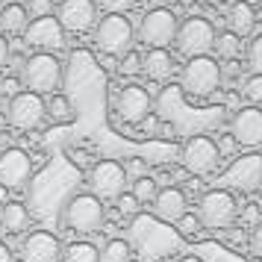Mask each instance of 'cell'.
I'll use <instances>...</instances> for the list:
<instances>
[{"instance_id":"35","label":"cell","mask_w":262,"mask_h":262,"mask_svg":"<svg viewBox=\"0 0 262 262\" xmlns=\"http://www.w3.org/2000/svg\"><path fill=\"white\" fill-rule=\"evenodd\" d=\"M124 174H127V177H144V174H147V165H144V159H139V156H136V159H130V162H127V165H124Z\"/></svg>"},{"instance_id":"9","label":"cell","mask_w":262,"mask_h":262,"mask_svg":"<svg viewBox=\"0 0 262 262\" xmlns=\"http://www.w3.org/2000/svg\"><path fill=\"white\" fill-rule=\"evenodd\" d=\"M177 27H180L177 15L165 6H159V9L144 12L142 24H139V38L147 48H168L177 36Z\"/></svg>"},{"instance_id":"7","label":"cell","mask_w":262,"mask_h":262,"mask_svg":"<svg viewBox=\"0 0 262 262\" xmlns=\"http://www.w3.org/2000/svg\"><path fill=\"white\" fill-rule=\"evenodd\" d=\"M215 189H236L245 194L262 189V154H242L238 159H233V165L218 177Z\"/></svg>"},{"instance_id":"38","label":"cell","mask_w":262,"mask_h":262,"mask_svg":"<svg viewBox=\"0 0 262 262\" xmlns=\"http://www.w3.org/2000/svg\"><path fill=\"white\" fill-rule=\"evenodd\" d=\"M0 262H15L12 259V250H9V245H6V242H0Z\"/></svg>"},{"instance_id":"45","label":"cell","mask_w":262,"mask_h":262,"mask_svg":"<svg viewBox=\"0 0 262 262\" xmlns=\"http://www.w3.org/2000/svg\"><path fill=\"white\" fill-rule=\"evenodd\" d=\"M3 6H12V3H24V0H0Z\"/></svg>"},{"instance_id":"24","label":"cell","mask_w":262,"mask_h":262,"mask_svg":"<svg viewBox=\"0 0 262 262\" xmlns=\"http://www.w3.org/2000/svg\"><path fill=\"white\" fill-rule=\"evenodd\" d=\"M45 115H48V118H53L56 124H65V121H71V118H74L71 100H68L65 95H50L48 100H45Z\"/></svg>"},{"instance_id":"37","label":"cell","mask_w":262,"mask_h":262,"mask_svg":"<svg viewBox=\"0 0 262 262\" xmlns=\"http://www.w3.org/2000/svg\"><path fill=\"white\" fill-rule=\"evenodd\" d=\"M9 62V41H6V36L0 33V68Z\"/></svg>"},{"instance_id":"40","label":"cell","mask_w":262,"mask_h":262,"mask_svg":"<svg viewBox=\"0 0 262 262\" xmlns=\"http://www.w3.org/2000/svg\"><path fill=\"white\" fill-rule=\"evenodd\" d=\"M142 127H144V133H156V118L154 115H147V118L142 121Z\"/></svg>"},{"instance_id":"13","label":"cell","mask_w":262,"mask_h":262,"mask_svg":"<svg viewBox=\"0 0 262 262\" xmlns=\"http://www.w3.org/2000/svg\"><path fill=\"white\" fill-rule=\"evenodd\" d=\"M27 48H36V53H56L65 48V30L59 27V21L48 15V18H36L30 21L24 30Z\"/></svg>"},{"instance_id":"29","label":"cell","mask_w":262,"mask_h":262,"mask_svg":"<svg viewBox=\"0 0 262 262\" xmlns=\"http://www.w3.org/2000/svg\"><path fill=\"white\" fill-rule=\"evenodd\" d=\"M174 227H177V233H180L183 238H194V236H198V233L203 230L194 212H186L183 218H177V221H174Z\"/></svg>"},{"instance_id":"21","label":"cell","mask_w":262,"mask_h":262,"mask_svg":"<svg viewBox=\"0 0 262 262\" xmlns=\"http://www.w3.org/2000/svg\"><path fill=\"white\" fill-rule=\"evenodd\" d=\"M30 224V212L24 203H6L0 209V230L3 233H24Z\"/></svg>"},{"instance_id":"26","label":"cell","mask_w":262,"mask_h":262,"mask_svg":"<svg viewBox=\"0 0 262 262\" xmlns=\"http://www.w3.org/2000/svg\"><path fill=\"white\" fill-rule=\"evenodd\" d=\"M100 262H130V245L124 238H109L100 250Z\"/></svg>"},{"instance_id":"22","label":"cell","mask_w":262,"mask_h":262,"mask_svg":"<svg viewBox=\"0 0 262 262\" xmlns=\"http://www.w3.org/2000/svg\"><path fill=\"white\" fill-rule=\"evenodd\" d=\"M27 24H30V15H27L24 3H12V6L0 9V27L6 33H24Z\"/></svg>"},{"instance_id":"6","label":"cell","mask_w":262,"mask_h":262,"mask_svg":"<svg viewBox=\"0 0 262 262\" xmlns=\"http://www.w3.org/2000/svg\"><path fill=\"white\" fill-rule=\"evenodd\" d=\"M133 38H136V30L130 18L124 15H106L95 24V45L106 56H124L133 48Z\"/></svg>"},{"instance_id":"39","label":"cell","mask_w":262,"mask_h":262,"mask_svg":"<svg viewBox=\"0 0 262 262\" xmlns=\"http://www.w3.org/2000/svg\"><path fill=\"white\" fill-rule=\"evenodd\" d=\"M233 80V77H238V65H227V68H221V80Z\"/></svg>"},{"instance_id":"47","label":"cell","mask_w":262,"mask_h":262,"mask_svg":"<svg viewBox=\"0 0 262 262\" xmlns=\"http://www.w3.org/2000/svg\"><path fill=\"white\" fill-rule=\"evenodd\" d=\"M159 3H183V0H159Z\"/></svg>"},{"instance_id":"3","label":"cell","mask_w":262,"mask_h":262,"mask_svg":"<svg viewBox=\"0 0 262 262\" xmlns=\"http://www.w3.org/2000/svg\"><path fill=\"white\" fill-rule=\"evenodd\" d=\"M215 41V27L209 18L203 15H191L183 24L177 27V36H174V45H177V53H183L186 59H194V56H209Z\"/></svg>"},{"instance_id":"25","label":"cell","mask_w":262,"mask_h":262,"mask_svg":"<svg viewBox=\"0 0 262 262\" xmlns=\"http://www.w3.org/2000/svg\"><path fill=\"white\" fill-rule=\"evenodd\" d=\"M212 50L221 56V59L233 62L238 53H242V38H238L236 33H230V30H227V33H218V36H215V41H212Z\"/></svg>"},{"instance_id":"34","label":"cell","mask_w":262,"mask_h":262,"mask_svg":"<svg viewBox=\"0 0 262 262\" xmlns=\"http://www.w3.org/2000/svg\"><path fill=\"white\" fill-rule=\"evenodd\" d=\"M97 3H100L109 15H124L127 9L136 6V0H97Z\"/></svg>"},{"instance_id":"33","label":"cell","mask_w":262,"mask_h":262,"mask_svg":"<svg viewBox=\"0 0 262 262\" xmlns=\"http://www.w3.org/2000/svg\"><path fill=\"white\" fill-rule=\"evenodd\" d=\"M115 203H118V212L124 215V218H130V215H136V212H139V201L133 198L130 191H124L121 198H115Z\"/></svg>"},{"instance_id":"15","label":"cell","mask_w":262,"mask_h":262,"mask_svg":"<svg viewBox=\"0 0 262 262\" xmlns=\"http://www.w3.org/2000/svg\"><path fill=\"white\" fill-rule=\"evenodd\" d=\"M230 136L242 147H259L262 144V109L242 106L230 121Z\"/></svg>"},{"instance_id":"41","label":"cell","mask_w":262,"mask_h":262,"mask_svg":"<svg viewBox=\"0 0 262 262\" xmlns=\"http://www.w3.org/2000/svg\"><path fill=\"white\" fill-rule=\"evenodd\" d=\"M159 133H162V136H174V124H162Z\"/></svg>"},{"instance_id":"1","label":"cell","mask_w":262,"mask_h":262,"mask_svg":"<svg viewBox=\"0 0 262 262\" xmlns=\"http://www.w3.org/2000/svg\"><path fill=\"white\" fill-rule=\"evenodd\" d=\"M21 83L33 95H56L62 85V62L56 53H33L21 65Z\"/></svg>"},{"instance_id":"31","label":"cell","mask_w":262,"mask_h":262,"mask_svg":"<svg viewBox=\"0 0 262 262\" xmlns=\"http://www.w3.org/2000/svg\"><path fill=\"white\" fill-rule=\"evenodd\" d=\"M118 71L121 74H139L142 71V56H139L136 50H127V53L121 56V62H118Z\"/></svg>"},{"instance_id":"28","label":"cell","mask_w":262,"mask_h":262,"mask_svg":"<svg viewBox=\"0 0 262 262\" xmlns=\"http://www.w3.org/2000/svg\"><path fill=\"white\" fill-rule=\"evenodd\" d=\"M242 95L250 100V106H259L262 103V74H250V77H245V83H242Z\"/></svg>"},{"instance_id":"18","label":"cell","mask_w":262,"mask_h":262,"mask_svg":"<svg viewBox=\"0 0 262 262\" xmlns=\"http://www.w3.org/2000/svg\"><path fill=\"white\" fill-rule=\"evenodd\" d=\"M154 215L165 224H174L177 218L189 212V201H186V191L177 189V186H168V189H159L154 198Z\"/></svg>"},{"instance_id":"17","label":"cell","mask_w":262,"mask_h":262,"mask_svg":"<svg viewBox=\"0 0 262 262\" xmlns=\"http://www.w3.org/2000/svg\"><path fill=\"white\" fill-rule=\"evenodd\" d=\"M21 259L24 262H62V245L53 233H30L21 242Z\"/></svg>"},{"instance_id":"19","label":"cell","mask_w":262,"mask_h":262,"mask_svg":"<svg viewBox=\"0 0 262 262\" xmlns=\"http://www.w3.org/2000/svg\"><path fill=\"white\" fill-rule=\"evenodd\" d=\"M174 56L168 53L165 48H150L147 50V56H142V71L150 77V80H156V83H162V80H168L171 74H174Z\"/></svg>"},{"instance_id":"12","label":"cell","mask_w":262,"mask_h":262,"mask_svg":"<svg viewBox=\"0 0 262 262\" xmlns=\"http://www.w3.org/2000/svg\"><path fill=\"white\" fill-rule=\"evenodd\" d=\"M6 115H9V124L18 127V130H24V133L36 130L38 124L48 118V115H45V97L33 95V92H18V95H12V100H9Z\"/></svg>"},{"instance_id":"42","label":"cell","mask_w":262,"mask_h":262,"mask_svg":"<svg viewBox=\"0 0 262 262\" xmlns=\"http://www.w3.org/2000/svg\"><path fill=\"white\" fill-rule=\"evenodd\" d=\"M198 3H203V6H221V3H227V0H198Z\"/></svg>"},{"instance_id":"23","label":"cell","mask_w":262,"mask_h":262,"mask_svg":"<svg viewBox=\"0 0 262 262\" xmlns=\"http://www.w3.org/2000/svg\"><path fill=\"white\" fill-rule=\"evenodd\" d=\"M62 262H100V250L92 242H74L62 250Z\"/></svg>"},{"instance_id":"36","label":"cell","mask_w":262,"mask_h":262,"mask_svg":"<svg viewBox=\"0 0 262 262\" xmlns=\"http://www.w3.org/2000/svg\"><path fill=\"white\" fill-rule=\"evenodd\" d=\"M250 250H253V256L262 259V221L253 227V233H250Z\"/></svg>"},{"instance_id":"32","label":"cell","mask_w":262,"mask_h":262,"mask_svg":"<svg viewBox=\"0 0 262 262\" xmlns=\"http://www.w3.org/2000/svg\"><path fill=\"white\" fill-rule=\"evenodd\" d=\"M24 9L33 18H48V15H53V0H30V6H24Z\"/></svg>"},{"instance_id":"8","label":"cell","mask_w":262,"mask_h":262,"mask_svg":"<svg viewBox=\"0 0 262 262\" xmlns=\"http://www.w3.org/2000/svg\"><path fill=\"white\" fill-rule=\"evenodd\" d=\"M180 162L183 168L194 174V177H206V174H212L218 162H221V147L209 139V136H191L189 142L183 144V150H180Z\"/></svg>"},{"instance_id":"14","label":"cell","mask_w":262,"mask_h":262,"mask_svg":"<svg viewBox=\"0 0 262 262\" xmlns=\"http://www.w3.org/2000/svg\"><path fill=\"white\" fill-rule=\"evenodd\" d=\"M62 30L71 33H89L97 24V3L95 0H62L59 12H56Z\"/></svg>"},{"instance_id":"43","label":"cell","mask_w":262,"mask_h":262,"mask_svg":"<svg viewBox=\"0 0 262 262\" xmlns=\"http://www.w3.org/2000/svg\"><path fill=\"white\" fill-rule=\"evenodd\" d=\"M15 85H18L15 80H6V83H3V89H6V92H15Z\"/></svg>"},{"instance_id":"10","label":"cell","mask_w":262,"mask_h":262,"mask_svg":"<svg viewBox=\"0 0 262 262\" xmlns=\"http://www.w3.org/2000/svg\"><path fill=\"white\" fill-rule=\"evenodd\" d=\"M124 186H127V174H124V165L115 162V159H103L89 171V189L100 203L121 198Z\"/></svg>"},{"instance_id":"44","label":"cell","mask_w":262,"mask_h":262,"mask_svg":"<svg viewBox=\"0 0 262 262\" xmlns=\"http://www.w3.org/2000/svg\"><path fill=\"white\" fill-rule=\"evenodd\" d=\"M177 262H203V259H198V256H183V259H177Z\"/></svg>"},{"instance_id":"2","label":"cell","mask_w":262,"mask_h":262,"mask_svg":"<svg viewBox=\"0 0 262 262\" xmlns=\"http://www.w3.org/2000/svg\"><path fill=\"white\" fill-rule=\"evenodd\" d=\"M194 215H198L201 227L227 230V227L236 224V218H238V201H236V194L227 189H209V191H203Z\"/></svg>"},{"instance_id":"27","label":"cell","mask_w":262,"mask_h":262,"mask_svg":"<svg viewBox=\"0 0 262 262\" xmlns=\"http://www.w3.org/2000/svg\"><path fill=\"white\" fill-rule=\"evenodd\" d=\"M156 191H159V186H156V180L150 177V174H144V177L133 180V191H130V194L139 201V206H142V203H154Z\"/></svg>"},{"instance_id":"5","label":"cell","mask_w":262,"mask_h":262,"mask_svg":"<svg viewBox=\"0 0 262 262\" xmlns=\"http://www.w3.org/2000/svg\"><path fill=\"white\" fill-rule=\"evenodd\" d=\"M180 85L189 97H209L221 85V65L212 56H194L186 62Z\"/></svg>"},{"instance_id":"20","label":"cell","mask_w":262,"mask_h":262,"mask_svg":"<svg viewBox=\"0 0 262 262\" xmlns=\"http://www.w3.org/2000/svg\"><path fill=\"white\" fill-rule=\"evenodd\" d=\"M253 27H256V12H253V6L248 3H233V9H230V33H236L238 38H245L253 33Z\"/></svg>"},{"instance_id":"4","label":"cell","mask_w":262,"mask_h":262,"mask_svg":"<svg viewBox=\"0 0 262 262\" xmlns=\"http://www.w3.org/2000/svg\"><path fill=\"white\" fill-rule=\"evenodd\" d=\"M103 218H106V209L92 191L74 194L71 201L65 203V209H62V221L74 233H95V230L103 227Z\"/></svg>"},{"instance_id":"16","label":"cell","mask_w":262,"mask_h":262,"mask_svg":"<svg viewBox=\"0 0 262 262\" xmlns=\"http://www.w3.org/2000/svg\"><path fill=\"white\" fill-rule=\"evenodd\" d=\"M154 109V100L147 95V89L142 85H124L118 95V118H124L127 124H142Z\"/></svg>"},{"instance_id":"11","label":"cell","mask_w":262,"mask_h":262,"mask_svg":"<svg viewBox=\"0 0 262 262\" xmlns=\"http://www.w3.org/2000/svg\"><path fill=\"white\" fill-rule=\"evenodd\" d=\"M33 180V159L21 147H6L0 154V186L3 189L21 191Z\"/></svg>"},{"instance_id":"46","label":"cell","mask_w":262,"mask_h":262,"mask_svg":"<svg viewBox=\"0 0 262 262\" xmlns=\"http://www.w3.org/2000/svg\"><path fill=\"white\" fill-rule=\"evenodd\" d=\"M242 3H248V6H253V3H259V0H242Z\"/></svg>"},{"instance_id":"30","label":"cell","mask_w":262,"mask_h":262,"mask_svg":"<svg viewBox=\"0 0 262 262\" xmlns=\"http://www.w3.org/2000/svg\"><path fill=\"white\" fill-rule=\"evenodd\" d=\"M248 65H250V71H253V74H262V33L250 41V48H248Z\"/></svg>"}]
</instances>
